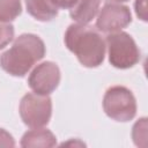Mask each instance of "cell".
<instances>
[{
	"label": "cell",
	"instance_id": "cell-2",
	"mask_svg": "<svg viewBox=\"0 0 148 148\" xmlns=\"http://www.w3.org/2000/svg\"><path fill=\"white\" fill-rule=\"evenodd\" d=\"M45 44L35 34H22L0 56L1 68L12 76L23 77L45 56Z\"/></svg>",
	"mask_w": 148,
	"mask_h": 148
},
{
	"label": "cell",
	"instance_id": "cell-3",
	"mask_svg": "<svg viewBox=\"0 0 148 148\" xmlns=\"http://www.w3.org/2000/svg\"><path fill=\"white\" fill-rule=\"evenodd\" d=\"M105 45L108 47L109 62L116 68H132L140 61V50L133 37L125 31L108 34Z\"/></svg>",
	"mask_w": 148,
	"mask_h": 148
},
{
	"label": "cell",
	"instance_id": "cell-16",
	"mask_svg": "<svg viewBox=\"0 0 148 148\" xmlns=\"http://www.w3.org/2000/svg\"><path fill=\"white\" fill-rule=\"evenodd\" d=\"M79 0H52V2L61 9H71Z\"/></svg>",
	"mask_w": 148,
	"mask_h": 148
},
{
	"label": "cell",
	"instance_id": "cell-6",
	"mask_svg": "<svg viewBox=\"0 0 148 148\" xmlns=\"http://www.w3.org/2000/svg\"><path fill=\"white\" fill-rule=\"evenodd\" d=\"M132 22V14L127 6L108 2L97 13L96 28L99 32L111 34L120 31Z\"/></svg>",
	"mask_w": 148,
	"mask_h": 148
},
{
	"label": "cell",
	"instance_id": "cell-8",
	"mask_svg": "<svg viewBox=\"0 0 148 148\" xmlns=\"http://www.w3.org/2000/svg\"><path fill=\"white\" fill-rule=\"evenodd\" d=\"M57 145L56 135L47 128H32L27 131L22 138L20 146L23 148H31V147H54Z\"/></svg>",
	"mask_w": 148,
	"mask_h": 148
},
{
	"label": "cell",
	"instance_id": "cell-15",
	"mask_svg": "<svg viewBox=\"0 0 148 148\" xmlns=\"http://www.w3.org/2000/svg\"><path fill=\"white\" fill-rule=\"evenodd\" d=\"M135 7V14L136 16L142 20V21H147V6H146V0H135L134 3Z\"/></svg>",
	"mask_w": 148,
	"mask_h": 148
},
{
	"label": "cell",
	"instance_id": "cell-7",
	"mask_svg": "<svg viewBox=\"0 0 148 148\" xmlns=\"http://www.w3.org/2000/svg\"><path fill=\"white\" fill-rule=\"evenodd\" d=\"M60 77V69L56 62L43 61L29 74L28 84L30 89L38 95H50L58 88Z\"/></svg>",
	"mask_w": 148,
	"mask_h": 148
},
{
	"label": "cell",
	"instance_id": "cell-1",
	"mask_svg": "<svg viewBox=\"0 0 148 148\" xmlns=\"http://www.w3.org/2000/svg\"><path fill=\"white\" fill-rule=\"evenodd\" d=\"M64 42L66 47L84 67L95 68L104 61L105 40L97 29L88 24L73 23L68 25Z\"/></svg>",
	"mask_w": 148,
	"mask_h": 148
},
{
	"label": "cell",
	"instance_id": "cell-12",
	"mask_svg": "<svg viewBox=\"0 0 148 148\" xmlns=\"http://www.w3.org/2000/svg\"><path fill=\"white\" fill-rule=\"evenodd\" d=\"M132 139L135 146L146 147L147 145V118L142 117L132 127Z\"/></svg>",
	"mask_w": 148,
	"mask_h": 148
},
{
	"label": "cell",
	"instance_id": "cell-5",
	"mask_svg": "<svg viewBox=\"0 0 148 148\" xmlns=\"http://www.w3.org/2000/svg\"><path fill=\"white\" fill-rule=\"evenodd\" d=\"M18 111L22 121L28 127H44L49 124L52 116V101L49 95L28 92L22 97Z\"/></svg>",
	"mask_w": 148,
	"mask_h": 148
},
{
	"label": "cell",
	"instance_id": "cell-11",
	"mask_svg": "<svg viewBox=\"0 0 148 148\" xmlns=\"http://www.w3.org/2000/svg\"><path fill=\"white\" fill-rule=\"evenodd\" d=\"M22 13L21 0H0V22L9 23Z\"/></svg>",
	"mask_w": 148,
	"mask_h": 148
},
{
	"label": "cell",
	"instance_id": "cell-17",
	"mask_svg": "<svg viewBox=\"0 0 148 148\" xmlns=\"http://www.w3.org/2000/svg\"><path fill=\"white\" fill-rule=\"evenodd\" d=\"M111 1H114V2H125V1H128V0H111Z\"/></svg>",
	"mask_w": 148,
	"mask_h": 148
},
{
	"label": "cell",
	"instance_id": "cell-14",
	"mask_svg": "<svg viewBox=\"0 0 148 148\" xmlns=\"http://www.w3.org/2000/svg\"><path fill=\"white\" fill-rule=\"evenodd\" d=\"M0 147H15L13 135L3 128H0Z\"/></svg>",
	"mask_w": 148,
	"mask_h": 148
},
{
	"label": "cell",
	"instance_id": "cell-9",
	"mask_svg": "<svg viewBox=\"0 0 148 148\" xmlns=\"http://www.w3.org/2000/svg\"><path fill=\"white\" fill-rule=\"evenodd\" d=\"M101 0H79L71 9L69 16L80 24L90 23L99 10Z\"/></svg>",
	"mask_w": 148,
	"mask_h": 148
},
{
	"label": "cell",
	"instance_id": "cell-10",
	"mask_svg": "<svg viewBox=\"0 0 148 148\" xmlns=\"http://www.w3.org/2000/svg\"><path fill=\"white\" fill-rule=\"evenodd\" d=\"M27 12L37 21L49 22L58 16L59 8L52 0H24Z\"/></svg>",
	"mask_w": 148,
	"mask_h": 148
},
{
	"label": "cell",
	"instance_id": "cell-13",
	"mask_svg": "<svg viewBox=\"0 0 148 148\" xmlns=\"http://www.w3.org/2000/svg\"><path fill=\"white\" fill-rule=\"evenodd\" d=\"M14 38V27L10 23L0 22V50L6 47Z\"/></svg>",
	"mask_w": 148,
	"mask_h": 148
},
{
	"label": "cell",
	"instance_id": "cell-4",
	"mask_svg": "<svg viewBox=\"0 0 148 148\" xmlns=\"http://www.w3.org/2000/svg\"><path fill=\"white\" fill-rule=\"evenodd\" d=\"M102 104L105 114L116 121L126 123L136 114V99L133 92L124 86L108 88Z\"/></svg>",
	"mask_w": 148,
	"mask_h": 148
}]
</instances>
